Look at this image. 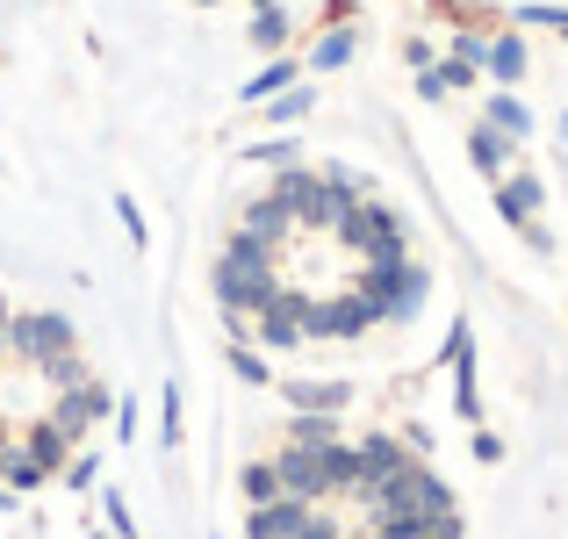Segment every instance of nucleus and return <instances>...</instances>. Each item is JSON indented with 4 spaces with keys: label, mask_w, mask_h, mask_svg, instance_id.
I'll return each mask as SVG.
<instances>
[{
    "label": "nucleus",
    "mask_w": 568,
    "mask_h": 539,
    "mask_svg": "<svg viewBox=\"0 0 568 539\" xmlns=\"http://www.w3.org/2000/svg\"><path fill=\"white\" fill-rule=\"evenodd\" d=\"M497 202H504V216H511L518 231L540 245V231H532V209H540V180H511V187H497Z\"/></svg>",
    "instance_id": "3"
},
{
    "label": "nucleus",
    "mask_w": 568,
    "mask_h": 539,
    "mask_svg": "<svg viewBox=\"0 0 568 539\" xmlns=\"http://www.w3.org/2000/svg\"><path fill=\"white\" fill-rule=\"evenodd\" d=\"M0 475H8L14 489H37V482H43V475H51V468H43L37 454H14V460H0Z\"/></svg>",
    "instance_id": "4"
},
{
    "label": "nucleus",
    "mask_w": 568,
    "mask_h": 539,
    "mask_svg": "<svg viewBox=\"0 0 568 539\" xmlns=\"http://www.w3.org/2000/svg\"><path fill=\"white\" fill-rule=\"evenodd\" d=\"M8 338H14V353H29L37 367H51V359L72 353L65 317H8Z\"/></svg>",
    "instance_id": "1"
},
{
    "label": "nucleus",
    "mask_w": 568,
    "mask_h": 539,
    "mask_svg": "<svg viewBox=\"0 0 568 539\" xmlns=\"http://www.w3.org/2000/svg\"><path fill=\"white\" fill-rule=\"evenodd\" d=\"M0 332H8V309H0Z\"/></svg>",
    "instance_id": "17"
},
{
    "label": "nucleus",
    "mask_w": 568,
    "mask_h": 539,
    "mask_svg": "<svg viewBox=\"0 0 568 539\" xmlns=\"http://www.w3.org/2000/svg\"><path fill=\"white\" fill-rule=\"evenodd\" d=\"M417 539H460V518H454V511H446V518H432V526L417 532Z\"/></svg>",
    "instance_id": "14"
},
{
    "label": "nucleus",
    "mask_w": 568,
    "mask_h": 539,
    "mask_svg": "<svg viewBox=\"0 0 568 539\" xmlns=\"http://www.w3.org/2000/svg\"><path fill=\"white\" fill-rule=\"evenodd\" d=\"M245 489H252V504H274L281 489H274V468H245Z\"/></svg>",
    "instance_id": "9"
},
{
    "label": "nucleus",
    "mask_w": 568,
    "mask_h": 539,
    "mask_svg": "<svg viewBox=\"0 0 568 539\" xmlns=\"http://www.w3.org/2000/svg\"><path fill=\"white\" fill-rule=\"evenodd\" d=\"M115 216H123V231H130V245H144V216H138V202H130V194H123V202H115Z\"/></svg>",
    "instance_id": "12"
},
{
    "label": "nucleus",
    "mask_w": 568,
    "mask_h": 539,
    "mask_svg": "<svg viewBox=\"0 0 568 539\" xmlns=\"http://www.w3.org/2000/svg\"><path fill=\"white\" fill-rule=\"evenodd\" d=\"M561 130H568V123H561Z\"/></svg>",
    "instance_id": "18"
},
{
    "label": "nucleus",
    "mask_w": 568,
    "mask_h": 539,
    "mask_svg": "<svg viewBox=\"0 0 568 539\" xmlns=\"http://www.w3.org/2000/svg\"><path fill=\"white\" fill-rule=\"evenodd\" d=\"M181 439V388H166V446Z\"/></svg>",
    "instance_id": "15"
},
{
    "label": "nucleus",
    "mask_w": 568,
    "mask_h": 539,
    "mask_svg": "<svg viewBox=\"0 0 568 539\" xmlns=\"http://www.w3.org/2000/svg\"><path fill=\"white\" fill-rule=\"evenodd\" d=\"M288 80H295V65H274V72H260V80H252L245 94H252V101H266V94H274V87H288Z\"/></svg>",
    "instance_id": "8"
},
{
    "label": "nucleus",
    "mask_w": 568,
    "mask_h": 539,
    "mask_svg": "<svg viewBox=\"0 0 568 539\" xmlns=\"http://www.w3.org/2000/svg\"><path fill=\"white\" fill-rule=\"evenodd\" d=\"M101 504H109V526H115V539H138V526H130V504L115 497V489H109V497H101Z\"/></svg>",
    "instance_id": "10"
},
{
    "label": "nucleus",
    "mask_w": 568,
    "mask_h": 539,
    "mask_svg": "<svg viewBox=\"0 0 568 539\" xmlns=\"http://www.w3.org/2000/svg\"><path fill=\"white\" fill-rule=\"evenodd\" d=\"M489 123H497V130H526V109H518V101H489Z\"/></svg>",
    "instance_id": "6"
},
{
    "label": "nucleus",
    "mask_w": 568,
    "mask_h": 539,
    "mask_svg": "<svg viewBox=\"0 0 568 539\" xmlns=\"http://www.w3.org/2000/svg\"><path fill=\"white\" fill-rule=\"evenodd\" d=\"M489 65H497L504 80H518V65H526V51H518V43L504 37V43H489Z\"/></svg>",
    "instance_id": "5"
},
{
    "label": "nucleus",
    "mask_w": 568,
    "mask_h": 539,
    "mask_svg": "<svg viewBox=\"0 0 568 539\" xmlns=\"http://www.w3.org/2000/svg\"><path fill=\"white\" fill-rule=\"evenodd\" d=\"M303 539H338V532L324 526V518H310V526H303Z\"/></svg>",
    "instance_id": "16"
},
{
    "label": "nucleus",
    "mask_w": 568,
    "mask_h": 539,
    "mask_svg": "<svg viewBox=\"0 0 568 539\" xmlns=\"http://www.w3.org/2000/svg\"><path fill=\"white\" fill-rule=\"evenodd\" d=\"M475 166H483V173H497V166H504V144L489 138V130H483V138H475Z\"/></svg>",
    "instance_id": "11"
},
{
    "label": "nucleus",
    "mask_w": 568,
    "mask_h": 539,
    "mask_svg": "<svg viewBox=\"0 0 568 539\" xmlns=\"http://www.w3.org/2000/svg\"><path fill=\"white\" fill-rule=\"evenodd\" d=\"M303 526H310V504H288V497L252 504V539H303Z\"/></svg>",
    "instance_id": "2"
},
{
    "label": "nucleus",
    "mask_w": 568,
    "mask_h": 539,
    "mask_svg": "<svg viewBox=\"0 0 568 539\" xmlns=\"http://www.w3.org/2000/svg\"><path fill=\"white\" fill-rule=\"evenodd\" d=\"M252 37H260V43H281V37H288V22H281V14H260V22H252Z\"/></svg>",
    "instance_id": "13"
},
{
    "label": "nucleus",
    "mask_w": 568,
    "mask_h": 539,
    "mask_svg": "<svg viewBox=\"0 0 568 539\" xmlns=\"http://www.w3.org/2000/svg\"><path fill=\"white\" fill-rule=\"evenodd\" d=\"M346 58H353V37H324V43H317V65H324V72L346 65Z\"/></svg>",
    "instance_id": "7"
}]
</instances>
